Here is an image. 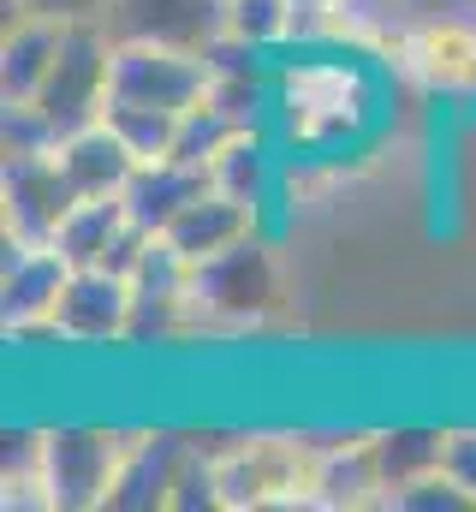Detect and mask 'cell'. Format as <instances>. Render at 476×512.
<instances>
[{
    "instance_id": "obj_20",
    "label": "cell",
    "mask_w": 476,
    "mask_h": 512,
    "mask_svg": "<svg viewBox=\"0 0 476 512\" xmlns=\"http://www.w3.org/2000/svg\"><path fill=\"white\" fill-rule=\"evenodd\" d=\"M441 459H447V429H387V435H375V465H381L387 489H405V483L441 471Z\"/></svg>"
},
{
    "instance_id": "obj_6",
    "label": "cell",
    "mask_w": 476,
    "mask_h": 512,
    "mask_svg": "<svg viewBox=\"0 0 476 512\" xmlns=\"http://www.w3.org/2000/svg\"><path fill=\"white\" fill-rule=\"evenodd\" d=\"M215 84V54L179 48V42H149V36H114V102L131 108H197Z\"/></svg>"
},
{
    "instance_id": "obj_8",
    "label": "cell",
    "mask_w": 476,
    "mask_h": 512,
    "mask_svg": "<svg viewBox=\"0 0 476 512\" xmlns=\"http://www.w3.org/2000/svg\"><path fill=\"white\" fill-rule=\"evenodd\" d=\"M66 280H72V262H66L60 245L6 239V268H0V322H6V334L48 328L54 310H60Z\"/></svg>"
},
{
    "instance_id": "obj_23",
    "label": "cell",
    "mask_w": 476,
    "mask_h": 512,
    "mask_svg": "<svg viewBox=\"0 0 476 512\" xmlns=\"http://www.w3.org/2000/svg\"><path fill=\"white\" fill-rule=\"evenodd\" d=\"M238 120L227 114V108H215L209 96L197 102V108H185L179 114V143H173V161H191V167H209L215 161V149L227 143V137H238Z\"/></svg>"
},
{
    "instance_id": "obj_19",
    "label": "cell",
    "mask_w": 476,
    "mask_h": 512,
    "mask_svg": "<svg viewBox=\"0 0 476 512\" xmlns=\"http://www.w3.org/2000/svg\"><path fill=\"white\" fill-rule=\"evenodd\" d=\"M209 179L215 191H227L238 203L262 209L268 203V185H274V161H268V143H262V126H244L238 137H227L209 161Z\"/></svg>"
},
{
    "instance_id": "obj_25",
    "label": "cell",
    "mask_w": 476,
    "mask_h": 512,
    "mask_svg": "<svg viewBox=\"0 0 476 512\" xmlns=\"http://www.w3.org/2000/svg\"><path fill=\"white\" fill-rule=\"evenodd\" d=\"M197 507H221V495H215V453L185 441L173 489H167V512H197Z\"/></svg>"
},
{
    "instance_id": "obj_22",
    "label": "cell",
    "mask_w": 476,
    "mask_h": 512,
    "mask_svg": "<svg viewBox=\"0 0 476 512\" xmlns=\"http://www.w3.org/2000/svg\"><path fill=\"white\" fill-rule=\"evenodd\" d=\"M102 120L131 143L137 161H173V143H179V114H173V108H131V102H114Z\"/></svg>"
},
{
    "instance_id": "obj_5",
    "label": "cell",
    "mask_w": 476,
    "mask_h": 512,
    "mask_svg": "<svg viewBox=\"0 0 476 512\" xmlns=\"http://www.w3.org/2000/svg\"><path fill=\"white\" fill-rule=\"evenodd\" d=\"M108 96H114V30H108V18L66 24V48L48 72V84L36 90V114L54 126V137H72V131L96 126L108 114Z\"/></svg>"
},
{
    "instance_id": "obj_12",
    "label": "cell",
    "mask_w": 476,
    "mask_h": 512,
    "mask_svg": "<svg viewBox=\"0 0 476 512\" xmlns=\"http://www.w3.org/2000/svg\"><path fill=\"white\" fill-rule=\"evenodd\" d=\"M399 54H405V72L429 90H447V96L476 90V24H465V18L417 24Z\"/></svg>"
},
{
    "instance_id": "obj_4",
    "label": "cell",
    "mask_w": 476,
    "mask_h": 512,
    "mask_svg": "<svg viewBox=\"0 0 476 512\" xmlns=\"http://www.w3.org/2000/svg\"><path fill=\"white\" fill-rule=\"evenodd\" d=\"M280 310V268L262 233L238 239L233 251L191 262V316L215 328H256Z\"/></svg>"
},
{
    "instance_id": "obj_9",
    "label": "cell",
    "mask_w": 476,
    "mask_h": 512,
    "mask_svg": "<svg viewBox=\"0 0 476 512\" xmlns=\"http://www.w3.org/2000/svg\"><path fill=\"white\" fill-rule=\"evenodd\" d=\"M131 304H137V292H131L125 274H114V268H72L48 334L72 340V346L125 340V334H131Z\"/></svg>"
},
{
    "instance_id": "obj_15",
    "label": "cell",
    "mask_w": 476,
    "mask_h": 512,
    "mask_svg": "<svg viewBox=\"0 0 476 512\" xmlns=\"http://www.w3.org/2000/svg\"><path fill=\"white\" fill-rule=\"evenodd\" d=\"M387 501L381 465H375V435H352V441H328L322 465H316V507L322 512H363Z\"/></svg>"
},
{
    "instance_id": "obj_27",
    "label": "cell",
    "mask_w": 476,
    "mask_h": 512,
    "mask_svg": "<svg viewBox=\"0 0 476 512\" xmlns=\"http://www.w3.org/2000/svg\"><path fill=\"white\" fill-rule=\"evenodd\" d=\"M441 465L471 489V501H476V429H447V459Z\"/></svg>"
},
{
    "instance_id": "obj_3",
    "label": "cell",
    "mask_w": 476,
    "mask_h": 512,
    "mask_svg": "<svg viewBox=\"0 0 476 512\" xmlns=\"http://www.w3.org/2000/svg\"><path fill=\"white\" fill-rule=\"evenodd\" d=\"M137 441H143V429H90V423L42 429V483H48L54 512L108 507Z\"/></svg>"
},
{
    "instance_id": "obj_26",
    "label": "cell",
    "mask_w": 476,
    "mask_h": 512,
    "mask_svg": "<svg viewBox=\"0 0 476 512\" xmlns=\"http://www.w3.org/2000/svg\"><path fill=\"white\" fill-rule=\"evenodd\" d=\"M36 12V18H60V24H84V18H108L114 0H6V18Z\"/></svg>"
},
{
    "instance_id": "obj_2",
    "label": "cell",
    "mask_w": 476,
    "mask_h": 512,
    "mask_svg": "<svg viewBox=\"0 0 476 512\" xmlns=\"http://www.w3.org/2000/svg\"><path fill=\"white\" fill-rule=\"evenodd\" d=\"M316 465L322 441L298 435H250L215 453V495L221 512H286L316 507Z\"/></svg>"
},
{
    "instance_id": "obj_7",
    "label": "cell",
    "mask_w": 476,
    "mask_h": 512,
    "mask_svg": "<svg viewBox=\"0 0 476 512\" xmlns=\"http://www.w3.org/2000/svg\"><path fill=\"white\" fill-rule=\"evenodd\" d=\"M78 209V185L66 179L60 155H0V227L24 245H54L66 215Z\"/></svg>"
},
{
    "instance_id": "obj_18",
    "label": "cell",
    "mask_w": 476,
    "mask_h": 512,
    "mask_svg": "<svg viewBox=\"0 0 476 512\" xmlns=\"http://www.w3.org/2000/svg\"><path fill=\"white\" fill-rule=\"evenodd\" d=\"M131 227V209H125V197H78V209L66 215V227H60V251L72 268H102L108 256H114L119 233Z\"/></svg>"
},
{
    "instance_id": "obj_17",
    "label": "cell",
    "mask_w": 476,
    "mask_h": 512,
    "mask_svg": "<svg viewBox=\"0 0 476 512\" xmlns=\"http://www.w3.org/2000/svg\"><path fill=\"white\" fill-rule=\"evenodd\" d=\"M179 453H185V441H173V435H143V441L131 447L125 471H119V483H114V495H108V507H114V512L167 507V489H173Z\"/></svg>"
},
{
    "instance_id": "obj_14",
    "label": "cell",
    "mask_w": 476,
    "mask_h": 512,
    "mask_svg": "<svg viewBox=\"0 0 476 512\" xmlns=\"http://www.w3.org/2000/svg\"><path fill=\"white\" fill-rule=\"evenodd\" d=\"M54 155H60L66 179L78 185V197H125L131 173L143 167V161L131 155V143H125L108 120H96V126L60 137V149H54Z\"/></svg>"
},
{
    "instance_id": "obj_24",
    "label": "cell",
    "mask_w": 476,
    "mask_h": 512,
    "mask_svg": "<svg viewBox=\"0 0 476 512\" xmlns=\"http://www.w3.org/2000/svg\"><path fill=\"white\" fill-rule=\"evenodd\" d=\"M381 507H393V512H476V501H471V489L441 465V471H429V477H417L405 489H387Z\"/></svg>"
},
{
    "instance_id": "obj_21",
    "label": "cell",
    "mask_w": 476,
    "mask_h": 512,
    "mask_svg": "<svg viewBox=\"0 0 476 512\" xmlns=\"http://www.w3.org/2000/svg\"><path fill=\"white\" fill-rule=\"evenodd\" d=\"M286 42H292V0H227V36H221V48L274 54Z\"/></svg>"
},
{
    "instance_id": "obj_13",
    "label": "cell",
    "mask_w": 476,
    "mask_h": 512,
    "mask_svg": "<svg viewBox=\"0 0 476 512\" xmlns=\"http://www.w3.org/2000/svg\"><path fill=\"white\" fill-rule=\"evenodd\" d=\"M66 48V24L60 18H36V12H18L6 18V36H0V102H36V90L48 84L54 60Z\"/></svg>"
},
{
    "instance_id": "obj_11",
    "label": "cell",
    "mask_w": 476,
    "mask_h": 512,
    "mask_svg": "<svg viewBox=\"0 0 476 512\" xmlns=\"http://www.w3.org/2000/svg\"><path fill=\"white\" fill-rule=\"evenodd\" d=\"M250 233H262V209H250V203H238L227 191H203V197H191L173 221H167V245L185 256V262H209V256L233 251L238 239H250Z\"/></svg>"
},
{
    "instance_id": "obj_1",
    "label": "cell",
    "mask_w": 476,
    "mask_h": 512,
    "mask_svg": "<svg viewBox=\"0 0 476 512\" xmlns=\"http://www.w3.org/2000/svg\"><path fill=\"white\" fill-rule=\"evenodd\" d=\"M375 96L357 60H292L274 72V108L268 120L280 126V137L292 149H328L346 143L363 120H369Z\"/></svg>"
},
{
    "instance_id": "obj_10",
    "label": "cell",
    "mask_w": 476,
    "mask_h": 512,
    "mask_svg": "<svg viewBox=\"0 0 476 512\" xmlns=\"http://www.w3.org/2000/svg\"><path fill=\"white\" fill-rule=\"evenodd\" d=\"M114 36H149V42H179L215 54L227 36V0H114L108 12Z\"/></svg>"
},
{
    "instance_id": "obj_16",
    "label": "cell",
    "mask_w": 476,
    "mask_h": 512,
    "mask_svg": "<svg viewBox=\"0 0 476 512\" xmlns=\"http://www.w3.org/2000/svg\"><path fill=\"white\" fill-rule=\"evenodd\" d=\"M209 185H215L209 167H191V161H143V167L131 173V185H125V209H131L137 227L167 233V221H173L191 197H203Z\"/></svg>"
}]
</instances>
